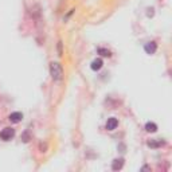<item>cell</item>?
<instances>
[{
	"mask_svg": "<svg viewBox=\"0 0 172 172\" xmlns=\"http://www.w3.org/2000/svg\"><path fill=\"white\" fill-rule=\"evenodd\" d=\"M50 74L51 78L54 81H61L63 77V69L61 66V63L58 62H51L50 63Z\"/></svg>",
	"mask_w": 172,
	"mask_h": 172,
	"instance_id": "6da1fadb",
	"label": "cell"
},
{
	"mask_svg": "<svg viewBox=\"0 0 172 172\" xmlns=\"http://www.w3.org/2000/svg\"><path fill=\"white\" fill-rule=\"evenodd\" d=\"M14 136H15V129H12V128H4L0 132V139L3 141H9Z\"/></svg>",
	"mask_w": 172,
	"mask_h": 172,
	"instance_id": "7a4b0ae2",
	"label": "cell"
},
{
	"mask_svg": "<svg viewBox=\"0 0 172 172\" xmlns=\"http://www.w3.org/2000/svg\"><path fill=\"white\" fill-rule=\"evenodd\" d=\"M144 50H145V53H147V54L152 55V54L156 53V50H157V44L155 43V42H148V43L144 46Z\"/></svg>",
	"mask_w": 172,
	"mask_h": 172,
	"instance_id": "3957f363",
	"label": "cell"
},
{
	"mask_svg": "<svg viewBox=\"0 0 172 172\" xmlns=\"http://www.w3.org/2000/svg\"><path fill=\"white\" fill-rule=\"evenodd\" d=\"M118 125V120L116 117H110L108 118V121H106V129L108 131H114L116 128H117Z\"/></svg>",
	"mask_w": 172,
	"mask_h": 172,
	"instance_id": "277c9868",
	"label": "cell"
},
{
	"mask_svg": "<svg viewBox=\"0 0 172 172\" xmlns=\"http://www.w3.org/2000/svg\"><path fill=\"white\" fill-rule=\"evenodd\" d=\"M9 121L11 122H14V124H18V122H20L22 121V118H23V114H22L20 112H14V113H11L9 114Z\"/></svg>",
	"mask_w": 172,
	"mask_h": 172,
	"instance_id": "5b68a950",
	"label": "cell"
},
{
	"mask_svg": "<svg viewBox=\"0 0 172 172\" xmlns=\"http://www.w3.org/2000/svg\"><path fill=\"white\" fill-rule=\"evenodd\" d=\"M124 167V159L120 157V159H114L113 160V164H112V170L113 171H118Z\"/></svg>",
	"mask_w": 172,
	"mask_h": 172,
	"instance_id": "8992f818",
	"label": "cell"
},
{
	"mask_svg": "<svg viewBox=\"0 0 172 172\" xmlns=\"http://www.w3.org/2000/svg\"><path fill=\"white\" fill-rule=\"evenodd\" d=\"M102 65H104V62H102L101 58H97V59H94L93 62H92L90 67H92V70H94V71H98L102 67Z\"/></svg>",
	"mask_w": 172,
	"mask_h": 172,
	"instance_id": "52a82bcc",
	"label": "cell"
},
{
	"mask_svg": "<svg viewBox=\"0 0 172 172\" xmlns=\"http://www.w3.org/2000/svg\"><path fill=\"white\" fill-rule=\"evenodd\" d=\"M145 131L148 133H155L157 131V125L155 124V122H147V124H145Z\"/></svg>",
	"mask_w": 172,
	"mask_h": 172,
	"instance_id": "ba28073f",
	"label": "cell"
},
{
	"mask_svg": "<svg viewBox=\"0 0 172 172\" xmlns=\"http://www.w3.org/2000/svg\"><path fill=\"white\" fill-rule=\"evenodd\" d=\"M161 145H164V141H148V147H152V148H156V147H161Z\"/></svg>",
	"mask_w": 172,
	"mask_h": 172,
	"instance_id": "9c48e42d",
	"label": "cell"
},
{
	"mask_svg": "<svg viewBox=\"0 0 172 172\" xmlns=\"http://www.w3.org/2000/svg\"><path fill=\"white\" fill-rule=\"evenodd\" d=\"M98 53L102 55V57H110V51L109 50H106V48H98Z\"/></svg>",
	"mask_w": 172,
	"mask_h": 172,
	"instance_id": "30bf717a",
	"label": "cell"
}]
</instances>
